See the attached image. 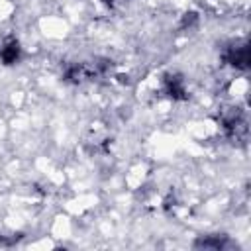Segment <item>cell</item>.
Instances as JSON below:
<instances>
[{
	"label": "cell",
	"mask_w": 251,
	"mask_h": 251,
	"mask_svg": "<svg viewBox=\"0 0 251 251\" xmlns=\"http://www.w3.org/2000/svg\"><path fill=\"white\" fill-rule=\"evenodd\" d=\"M227 237L226 235H206L194 241V247H204V249H224L226 247Z\"/></svg>",
	"instance_id": "277c9868"
},
{
	"label": "cell",
	"mask_w": 251,
	"mask_h": 251,
	"mask_svg": "<svg viewBox=\"0 0 251 251\" xmlns=\"http://www.w3.org/2000/svg\"><path fill=\"white\" fill-rule=\"evenodd\" d=\"M20 55H22V49H20V43L16 39H8L2 47H0V59L4 65H14L20 61Z\"/></svg>",
	"instance_id": "3957f363"
},
{
	"label": "cell",
	"mask_w": 251,
	"mask_h": 251,
	"mask_svg": "<svg viewBox=\"0 0 251 251\" xmlns=\"http://www.w3.org/2000/svg\"><path fill=\"white\" fill-rule=\"evenodd\" d=\"M163 88H165V92H167L171 98H175V100H180V98H184V94H186L184 82H182V78L176 76V75H167L165 80H163Z\"/></svg>",
	"instance_id": "7a4b0ae2"
},
{
	"label": "cell",
	"mask_w": 251,
	"mask_h": 251,
	"mask_svg": "<svg viewBox=\"0 0 251 251\" xmlns=\"http://www.w3.org/2000/svg\"><path fill=\"white\" fill-rule=\"evenodd\" d=\"M224 61L235 69H247L249 65V49L247 45H233L224 53Z\"/></svg>",
	"instance_id": "6da1fadb"
}]
</instances>
